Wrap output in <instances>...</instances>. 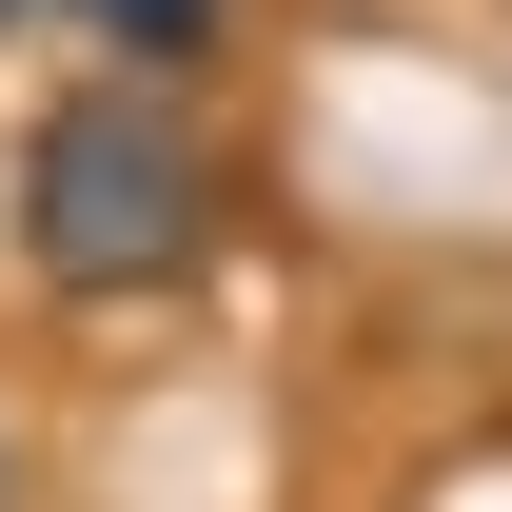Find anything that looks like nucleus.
Wrapping results in <instances>:
<instances>
[{
    "mask_svg": "<svg viewBox=\"0 0 512 512\" xmlns=\"http://www.w3.org/2000/svg\"><path fill=\"white\" fill-rule=\"evenodd\" d=\"M20 276L79 296V316H138V296H178L197 256H217V138L178 119V79H60L40 119H20Z\"/></svg>",
    "mask_w": 512,
    "mask_h": 512,
    "instance_id": "f257e3e1",
    "label": "nucleus"
},
{
    "mask_svg": "<svg viewBox=\"0 0 512 512\" xmlns=\"http://www.w3.org/2000/svg\"><path fill=\"white\" fill-rule=\"evenodd\" d=\"M60 20H99V40H119V79H197L237 0H60Z\"/></svg>",
    "mask_w": 512,
    "mask_h": 512,
    "instance_id": "f03ea898",
    "label": "nucleus"
},
{
    "mask_svg": "<svg viewBox=\"0 0 512 512\" xmlns=\"http://www.w3.org/2000/svg\"><path fill=\"white\" fill-rule=\"evenodd\" d=\"M0 512H20V434H0Z\"/></svg>",
    "mask_w": 512,
    "mask_h": 512,
    "instance_id": "7ed1b4c3",
    "label": "nucleus"
}]
</instances>
